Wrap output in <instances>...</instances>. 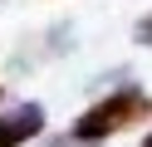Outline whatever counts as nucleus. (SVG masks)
Masks as SVG:
<instances>
[{"label":"nucleus","mask_w":152,"mask_h":147,"mask_svg":"<svg viewBox=\"0 0 152 147\" xmlns=\"http://www.w3.org/2000/svg\"><path fill=\"white\" fill-rule=\"evenodd\" d=\"M147 113H152V98L142 93V88H118V93L98 98L88 113H79L74 137H83V142H103V137L123 132V127H132V123H142Z\"/></svg>","instance_id":"1"},{"label":"nucleus","mask_w":152,"mask_h":147,"mask_svg":"<svg viewBox=\"0 0 152 147\" xmlns=\"http://www.w3.org/2000/svg\"><path fill=\"white\" fill-rule=\"evenodd\" d=\"M142 147H152V132H147V137H142Z\"/></svg>","instance_id":"5"},{"label":"nucleus","mask_w":152,"mask_h":147,"mask_svg":"<svg viewBox=\"0 0 152 147\" xmlns=\"http://www.w3.org/2000/svg\"><path fill=\"white\" fill-rule=\"evenodd\" d=\"M49 147H98V142H83V137L69 132V137H59V142H49Z\"/></svg>","instance_id":"3"},{"label":"nucleus","mask_w":152,"mask_h":147,"mask_svg":"<svg viewBox=\"0 0 152 147\" xmlns=\"http://www.w3.org/2000/svg\"><path fill=\"white\" fill-rule=\"evenodd\" d=\"M39 132H44V108L39 103H20L10 113H0V147H25Z\"/></svg>","instance_id":"2"},{"label":"nucleus","mask_w":152,"mask_h":147,"mask_svg":"<svg viewBox=\"0 0 152 147\" xmlns=\"http://www.w3.org/2000/svg\"><path fill=\"white\" fill-rule=\"evenodd\" d=\"M137 39H142V44H152V15H147V20L137 25Z\"/></svg>","instance_id":"4"}]
</instances>
